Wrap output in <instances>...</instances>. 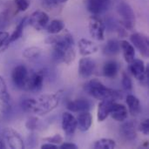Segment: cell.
Masks as SVG:
<instances>
[{
	"mask_svg": "<svg viewBox=\"0 0 149 149\" xmlns=\"http://www.w3.org/2000/svg\"><path fill=\"white\" fill-rule=\"evenodd\" d=\"M46 43L53 45L52 57L55 62L70 65L74 61L76 58L74 39L68 31L60 34H52L47 38Z\"/></svg>",
	"mask_w": 149,
	"mask_h": 149,
	"instance_id": "6da1fadb",
	"label": "cell"
},
{
	"mask_svg": "<svg viewBox=\"0 0 149 149\" xmlns=\"http://www.w3.org/2000/svg\"><path fill=\"white\" fill-rule=\"evenodd\" d=\"M60 92L52 94H44L37 99H25L22 101V109L29 113L45 115L53 111L59 104Z\"/></svg>",
	"mask_w": 149,
	"mask_h": 149,
	"instance_id": "7a4b0ae2",
	"label": "cell"
},
{
	"mask_svg": "<svg viewBox=\"0 0 149 149\" xmlns=\"http://www.w3.org/2000/svg\"><path fill=\"white\" fill-rule=\"evenodd\" d=\"M84 90L87 94L100 100H112L116 101L122 98V95L119 91L107 87L98 79H91L86 82L84 86Z\"/></svg>",
	"mask_w": 149,
	"mask_h": 149,
	"instance_id": "3957f363",
	"label": "cell"
},
{
	"mask_svg": "<svg viewBox=\"0 0 149 149\" xmlns=\"http://www.w3.org/2000/svg\"><path fill=\"white\" fill-rule=\"evenodd\" d=\"M117 10L120 17V24L127 30H133L135 26V13L132 6L128 3L122 1L119 3Z\"/></svg>",
	"mask_w": 149,
	"mask_h": 149,
	"instance_id": "277c9868",
	"label": "cell"
},
{
	"mask_svg": "<svg viewBox=\"0 0 149 149\" xmlns=\"http://www.w3.org/2000/svg\"><path fill=\"white\" fill-rule=\"evenodd\" d=\"M129 71L142 85L147 86L148 84L149 66H145L143 60L134 58L129 63Z\"/></svg>",
	"mask_w": 149,
	"mask_h": 149,
	"instance_id": "5b68a950",
	"label": "cell"
},
{
	"mask_svg": "<svg viewBox=\"0 0 149 149\" xmlns=\"http://www.w3.org/2000/svg\"><path fill=\"white\" fill-rule=\"evenodd\" d=\"M88 30L91 37L96 40L102 41L105 39V23L98 16H92L88 22Z\"/></svg>",
	"mask_w": 149,
	"mask_h": 149,
	"instance_id": "8992f818",
	"label": "cell"
},
{
	"mask_svg": "<svg viewBox=\"0 0 149 149\" xmlns=\"http://www.w3.org/2000/svg\"><path fill=\"white\" fill-rule=\"evenodd\" d=\"M6 144V147H9L11 149H22L24 148V144L23 139L18 134L17 132L13 130L12 128H6L3 133L2 137Z\"/></svg>",
	"mask_w": 149,
	"mask_h": 149,
	"instance_id": "52a82bcc",
	"label": "cell"
},
{
	"mask_svg": "<svg viewBox=\"0 0 149 149\" xmlns=\"http://www.w3.org/2000/svg\"><path fill=\"white\" fill-rule=\"evenodd\" d=\"M28 77H29L28 70L23 65H19L15 66L11 72L12 82L19 89H25V86H26Z\"/></svg>",
	"mask_w": 149,
	"mask_h": 149,
	"instance_id": "ba28073f",
	"label": "cell"
},
{
	"mask_svg": "<svg viewBox=\"0 0 149 149\" xmlns=\"http://www.w3.org/2000/svg\"><path fill=\"white\" fill-rule=\"evenodd\" d=\"M132 45L138 49L140 53L144 58H148L149 56V40L148 37L143 33H134L130 37Z\"/></svg>",
	"mask_w": 149,
	"mask_h": 149,
	"instance_id": "9c48e42d",
	"label": "cell"
},
{
	"mask_svg": "<svg viewBox=\"0 0 149 149\" xmlns=\"http://www.w3.org/2000/svg\"><path fill=\"white\" fill-rule=\"evenodd\" d=\"M49 22V16L43 10L34 11L29 17L28 23L37 31L43 30Z\"/></svg>",
	"mask_w": 149,
	"mask_h": 149,
	"instance_id": "30bf717a",
	"label": "cell"
},
{
	"mask_svg": "<svg viewBox=\"0 0 149 149\" xmlns=\"http://www.w3.org/2000/svg\"><path fill=\"white\" fill-rule=\"evenodd\" d=\"M111 4V0H86V6L89 12L98 16L107 11Z\"/></svg>",
	"mask_w": 149,
	"mask_h": 149,
	"instance_id": "8fae6325",
	"label": "cell"
},
{
	"mask_svg": "<svg viewBox=\"0 0 149 149\" xmlns=\"http://www.w3.org/2000/svg\"><path fill=\"white\" fill-rule=\"evenodd\" d=\"M95 67H96V64L94 60L90 58L85 57L79 60L78 72L82 79H88L93 74L95 71Z\"/></svg>",
	"mask_w": 149,
	"mask_h": 149,
	"instance_id": "7c38bea8",
	"label": "cell"
},
{
	"mask_svg": "<svg viewBox=\"0 0 149 149\" xmlns=\"http://www.w3.org/2000/svg\"><path fill=\"white\" fill-rule=\"evenodd\" d=\"M44 72L38 71L37 72L29 74L25 89L28 91H39L42 88L43 83H44Z\"/></svg>",
	"mask_w": 149,
	"mask_h": 149,
	"instance_id": "4fadbf2b",
	"label": "cell"
},
{
	"mask_svg": "<svg viewBox=\"0 0 149 149\" xmlns=\"http://www.w3.org/2000/svg\"><path fill=\"white\" fill-rule=\"evenodd\" d=\"M62 128L65 134L72 135L77 129V120L76 118L68 112H65L62 114Z\"/></svg>",
	"mask_w": 149,
	"mask_h": 149,
	"instance_id": "5bb4252c",
	"label": "cell"
},
{
	"mask_svg": "<svg viewBox=\"0 0 149 149\" xmlns=\"http://www.w3.org/2000/svg\"><path fill=\"white\" fill-rule=\"evenodd\" d=\"M120 133L121 136L128 141H134L137 138L136 124L134 121H127L120 126Z\"/></svg>",
	"mask_w": 149,
	"mask_h": 149,
	"instance_id": "9a60e30c",
	"label": "cell"
},
{
	"mask_svg": "<svg viewBox=\"0 0 149 149\" xmlns=\"http://www.w3.org/2000/svg\"><path fill=\"white\" fill-rule=\"evenodd\" d=\"M67 109L72 113H81L90 111L92 108V104L89 100L86 99H77L70 101L67 104Z\"/></svg>",
	"mask_w": 149,
	"mask_h": 149,
	"instance_id": "2e32d148",
	"label": "cell"
},
{
	"mask_svg": "<svg viewBox=\"0 0 149 149\" xmlns=\"http://www.w3.org/2000/svg\"><path fill=\"white\" fill-rule=\"evenodd\" d=\"M111 117L118 122H124L127 117H128V112H127V108L122 105V104H119L114 102L113 104V107L111 108L110 111V114Z\"/></svg>",
	"mask_w": 149,
	"mask_h": 149,
	"instance_id": "e0dca14e",
	"label": "cell"
},
{
	"mask_svg": "<svg viewBox=\"0 0 149 149\" xmlns=\"http://www.w3.org/2000/svg\"><path fill=\"white\" fill-rule=\"evenodd\" d=\"M78 45H79V53L84 57L92 55V54L97 52L99 50L98 45L94 42H93L89 39H86V38L79 39Z\"/></svg>",
	"mask_w": 149,
	"mask_h": 149,
	"instance_id": "ac0fdd59",
	"label": "cell"
},
{
	"mask_svg": "<svg viewBox=\"0 0 149 149\" xmlns=\"http://www.w3.org/2000/svg\"><path fill=\"white\" fill-rule=\"evenodd\" d=\"M77 120V128H79L81 132H86L90 129L93 124V117L89 111L79 113Z\"/></svg>",
	"mask_w": 149,
	"mask_h": 149,
	"instance_id": "d6986e66",
	"label": "cell"
},
{
	"mask_svg": "<svg viewBox=\"0 0 149 149\" xmlns=\"http://www.w3.org/2000/svg\"><path fill=\"white\" fill-rule=\"evenodd\" d=\"M114 102L115 101H113L112 100H100V102L99 103V106H98V113H97L98 120L100 122L104 121L109 116L111 108H112L113 104Z\"/></svg>",
	"mask_w": 149,
	"mask_h": 149,
	"instance_id": "ffe728a7",
	"label": "cell"
},
{
	"mask_svg": "<svg viewBox=\"0 0 149 149\" xmlns=\"http://www.w3.org/2000/svg\"><path fill=\"white\" fill-rule=\"evenodd\" d=\"M26 19H27V17H24V18L21 19V21L17 24V25L16 26L15 30L13 31V32L11 33V35L9 36V38L7 39L5 45H4V48L8 47L9 45H10L11 43L17 41V39H19L22 36H23V32H24V25H25V23H26Z\"/></svg>",
	"mask_w": 149,
	"mask_h": 149,
	"instance_id": "44dd1931",
	"label": "cell"
},
{
	"mask_svg": "<svg viewBox=\"0 0 149 149\" xmlns=\"http://www.w3.org/2000/svg\"><path fill=\"white\" fill-rule=\"evenodd\" d=\"M120 44V50L122 51L124 59L126 60L127 63L128 64L131 63L135 57L134 46L127 40H121Z\"/></svg>",
	"mask_w": 149,
	"mask_h": 149,
	"instance_id": "7402d4cb",
	"label": "cell"
},
{
	"mask_svg": "<svg viewBox=\"0 0 149 149\" xmlns=\"http://www.w3.org/2000/svg\"><path fill=\"white\" fill-rule=\"evenodd\" d=\"M127 104L128 107V110L129 113L134 115V116H137L141 113V102L139 100V99L137 97H135L133 94H128L127 96Z\"/></svg>",
	"mask_w": 149,
	"mask_h": 149,
	"instance_id": "603a6c76",
	"label": "cell"
},
{
	"mask_svg": "<svg viewBox=\"0 0 149 149\" xmlns=\"http://www.w3.org/2000/svg\"><path fill=\"white\" fill-rule=\"evenodd\" d=\"M120 70L119 64L114 60H109L105 63L103 66V74L108 79H113L117 76Z\"/></svg>",
	"mask_w": 149,
	"mask_h": 149,
	"instance_id": "cb8c5ba5",
	"label": "cell"
},
{
	"mask_svg": "<svg viewBox=\"0 0 149 149\" xmlns=\"http://www.w3.org/2000/svg\"><path fill=\"white\" fill-rule=\"evenodd\" d=\"M120 52V44L115 39H110L107 42L103 48V52L105 55L113 57L117 55Z\"/></svg>",
	"mask_w": 149,
	"mask_h": 149,
	"instance_id": "d4e9b609",
	"label": "cell"
},
{
	"mask_svg": "<svg viewBox=\"0 0 149 149\" xmlns=\"http://www.w3.org/2000/svg\"><path fill=\"white\" fill-rule=\"evenodd\" d=\"M65 29V23L60 19L52 20L47 27V32L51 35L60 33Z\"/></svg>",
	"mask_w": 149,
	"mask_h": 149,
	"instance_id": "484cf974",
	"label": "cell"
},
{
	"mask_svg": "<svg viewBox=\"0 0 149 149\" xmlns=\"http://www.w3.org/2000/svg\"><path fill=\"white\" fill-rule=\"evenodd\" d=\"M116 147V142L112 139H100L93 144L95 149H113Z\"/></svg>",
	"mask_w": 149,
	"mask_h": 149,
	"instance_id": "4316f807",
	"label": "cell"
},
{
	"mask_svg": "<svg viewBox=\"0 0 149 149\" xmlns=\"http://www.w3.org/2000/svg\"><path fill=\"white\" fill-rule=\"evenodd\" d=\"M10 94L8 93L7 86L4 79L0 76V100L3 104H9L10 102Z\"/></svg>",
	"mask_w": 149,
	"mask_h": 149,
	"instance_id": "83f0119b",
	"label": "cell"
},
{
	"mask_svg": "<svg viewBox=\"0 0 149 149\" xmlns=\"http://www.w3.org/2000/svg\"><path fill=\"white\" fill-rule=\"evenodd\" d=\"M41 52H42L41 48L37 46H31L25 48L23 51L22 55L24 58H38L41 54Z\"/></svg>",
	"mask_w": 149,
	"mask_h": 149,
	"instance_id": "f1b7e54d",
	"label": "cell"
},
{
	"mask_svg": "<svg viewBox=\"0 0 149 149\" xmlns=\"http://www.w3.org/2000/svg\"><path fill=\"white\" fill-rule=\"evenodd\" d=\"M68 0H42V5L47 10H52L60 4L65 3Z\"/></svg>",
	"mask_w": 149,
	"mask_h": 149,
	"instance_id": "f546056e",
	"label": "cell"
},
{
	"mask_svg": "<svg viewBox=\"0 0 149 149\" xmlns=\"http://www.w3.org/2000/svg\"><path fill=\"white\" fill-rule=\"evenodd\" d=\"M122 86H123L124 90L127 92H131L133 89L132 79L126 72H123V74H122Z\"/></svg>",
	"mask_w": 149,
	"mask_h": 149,
	"instance_id": "4dcf8cb0",
	"label": "cell"
},
{
	"mask_svg": "<svg viewBox=\"0 0 149 149\" xmlns=\"http://www.w3.org/2000/svg\"><path fill=\"white\" fill-rule=\"evenodd\" d=\"M10 22L9 18V13L7 10H3L0 12V31L4 30Z\"/></svg>",
	"mask_w": 149,
	"mask_h": 149,
	"instance_id": "1f68e13d",
	"label": "cell"
},
{
	"mask_svg": "<svg viewBox=\"0 0 149 149\" xmlns=\"http://www.w3.org/2000/svg\"><path fill=\"white\" fill-rule=\"evenodd\" d=\"M14 3L18 11H25L30 6L28 0H14Z\"/></svg>",
	"mask_w": 149,
	"mask_h": 149,
	"instance_id": "d6a6232c",
	"label": "cell"
},
{
	"mask_svg": "<svg viewBox=\"0 0 149 149\" xmlns=\"http://www.w3.org/2000/svg\"><path fill=\"white\" fill-rule=\"evenodd\" d=\"M44 141H47L49 143H52V144H55V145H58V144H61L63 142V137L60 134H55V135H53L52 137L45 138Z\"/></svg>",
	"mask_w": 149,
	"mask_h": 149,
	"instance_id": "836d02e7",
	"label": "cell"
},
{
	"mask_svg": "<svg viewBox=\"0 0 149 149\" xmlns=\"http://www.w3.org/2000/svg\"><path fill=\"white\" fill-rule=\"evenodd\" d=\"M139 130L144 134V135H148L149 134V120L148 119H144L140 126H139Z\"/></svg>",
	"mask_w": 149,
	"mask_h": 149,
	"instance_id": "e575fe53",
	"label": "cell"
},
{
	"mask_svg": "<svg viewBox=\"0 0 149 149\" xmlns=\"http://www.w3.org/2000/svg\"><path fill=\"white\" fill-rule=\"evenodd\" d=\"M37 123H38V119L35 118V117H32V118H30L26 121L25 126H26L27 129H29V130H34L37 127Z\"/></svg>",
	"mask_w": 149,
	"mask_h": 149,
	"instance_id": "d590c367",
	"label": "cell"
},
{
	"mask_svg": "<svg viewBox=\"0 0 149 149\" xmlns=\"http://www.w3.org/2000/svg\"><path fill=\"white\" fill-rule=\"evenodd\" d=\"M9 33L7 31H0V48H3V46H4L7 39L9 38Z\"/></svg>",
	"mask_w": 149,
	"mask_h": 149,
	"instance_id": "8d00e7d4",
	"label": "cell"
},
{
	"mask_svg": "<svg viewBox=\"0 0 149 149\" xmlns=\"http://www.w3.org/2000/svg\"><path fill=\"white\" fill-rule=\"evenodd\" d=\"M58 148L61 149H78V146L74 143H71V142H66V143H62Z\"/></svg>",
	"mask_w": 149,
	"mask_h": 149,
	"instance_id": "74e56055",
	"label": "cell"
},
{
	"mask_svg": "<svg viewBox=\"0 0 149 149\" xmlns=\"http://www.w3.org/2000/svg\"><path fill=\"white\" fill-rule=\"evenodd\" d=\"M41 148L42 149H57L58 148V145H55V144H52V143H45V144H43L41 146Z\"/></svg>",
	"mask_w": 149,
	"mask_h": 149,
	"instance_id": "f35d334b",
	"label": "cell"
}]
</instances>
